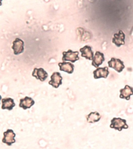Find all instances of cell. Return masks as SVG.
I'll return each instance as SVG.
<instances>
[{
  "instance_id": "8992f818",
  "label": "cell",
  "mask_w": 133,
  "mask_h": 149,
  "mask_svg": "<svg viewBox=\"0 0 133 149\" xmlns=\"http://www.w3.org/2000/svg\"><path fill=\"white\" fill-rule=\"evenodd\" d=\"M51 80L49 81V84L53 87L58 88L60 85L62 84L63 78L59 72H55L52 73L51 76Z\"/></svg>"
},
{
  "instance_id": "6da1fadb",
  "label": "cell",
  "mask_w": 133,
  "mask_h": 149,
  "mask_svg": "<svg viewBox=\"0 0 133 149\" xmlns=\"http://www.w3.org/2000/svg\"><path fill=\"white\" fill-rule=\"evenodd\" d=\"M126 122V120L120 118H114L111 120V124L110 127L112 129H114L115 130L121 131L123 129H128V126L127 125Z\"/></svg>"
},
{
  "instance_id": "9a60e30c",
  "label": "cell",
  "mask_w": 133,
  "mask_h": 149,
  "mask_svg": "<svg viewBox=\"0 0 133 149\" xmlns=\"http://www.w3.org/2000/svg\"><path fill=\"white\" fill-rule=\"evenodd\" d=\"M60 71H64L69 74L73 73L74 70V65L69 62L60 63H58Z\"/></svg>"
},
{
  "instance_id": "7a4b0ae2",
  "label": "cell",
  "mask_w": 133,
  "mask_h": 149,
  "mask_svg": "<svg viewBox=\"0 0 133 149\" xmlns=\"http://www.w3.org/2000/svg\"><path fill=\"white\" fill-rule=\"evenodd\" d=\"M4 137L2 139V143L6 144L8 146H10L12 144L16 142L15 137L16 134L14 133L12 129H8L3 133Z\"/></svg>"
},
{
  "instance_id": "30bf717a",
  "label": "cell",
  "mask_w": 133,
  "mask_h": 149,
  "mask_svg": "<svg viewBox=\"0 0 133 149\" xmlns=\"http://www.w3.org/2000/svg\"><path fill=\"white\" fill-rule=\"evenodd\" d=\"M35 104V101L31 97L25 96L24 98L20 100L19 107L24 110L29 109Z\"/></svg>"
},
{
  "instance_id": "e0dca14e",
  "label": "cell",
  "mask_w": 133,
  "mask_h": 149,
  "mask_svg": "<svg viewBox=\"0 0 133 149\" xmlns=\"http://www.w3.org/2000/svg\"><path fill=\"white\" fill-rule=\"evenodd\" d=\"M2 0H1V1H0V6L2 5Z\"/></svg>"
},
{
  "instance_id": "ba28073f",
  "label": "cell",
  "mask_w": 133,
  "mask_h": 149,
  "mask_svg": "<svg viewBox=\"0 0 133 149\" xmlns=\"http://www.w3.org/2000/svg\"><path fill=\"white\" fill-rule=\"evenodd\" d=\"M125 33L122 30H120L118 33H115L114 35V37L113 38V43H114L118 47H120L121 45L125 44Z\"/></svg>"
},
{
  "instance_id": "8fae6325",
  "label": "cell",
  "mask_w": 133,
  "mask_h": 149,
  "mask_svg": "<svg viewBox=\"0 0 133 149\" xmlns=\"http://www.w3.org/2000/svg\"><path fill=\"white\" fill-rule=\"evenodd\" d=\"M105 61L104 54L99 51H97L92 59V65L94 67L98 68Z\"/></svg>"
},
{
  "instance_id": "5b68a950",
  "label": "cell",
  "mask_w": 133,
  "mask_h": 149,
  "mask_svg": "<svg viewBox=\"0 0 133 149\" xmlns=\"http://www.w3.org/2000/svg\"><path fill=\"white\" fill-rule=\"evenodd\" d=\"M12 49L13 50L14 54L18 55L22 53L24 51V43L22 40L19 38H16L13 42Z\"/></svg>"
},
{
  "instance_id": "4fadbf2b",
  "label": "cell",
  "mask_w": 133,
  "mask_h": 149,
  "mask_svg": "<svg viewBox=\"0 0 133 149\" xmlns=\"http://www.w3.org/2000/svg\"><path fill=\"white\" fill-rule=\"evenodd\" d=\"M2 103L1 108L2 109H7L9 111L12 110L13 109V108L16 106L13 99L10 97L2 99Z\"/></svg>"
},
{
  "instance_id": "277c9868",
  "label": "cell",
  "mask_w": 133,
  "mask_h": 149,
  "mask_svg": "<svg viewBox=\"0 0 133 149\" xmlns=\"http://www.w3.org/2000/svg\"><path fill=\"white\" fill-rule=\"evenodd\" d=\"M62 54L63 61H70L74 63L79 59L78 56L79 52L78 51H73L72 50L69 49L67 52L64 51Z\"/></svg>"
},
{
  "instance_id": "7c38bea8",
  "label": "cell",
  "mask_w": 133,
  "mask_h": 149,
  "mask_svg": "<svg viewBox=\"0 0 133 149\" xmlns=\"http://www.w3.org/2000/svg\"><path fill=\"white\" fill-rule=\"evenodd\" d=\"M120 98L129 100L131 95H133V88L128 85H126L124 88L120 90Z\"/></svg>"
},
{
  "instance_id": "3957f363",
  "label": "cell",
  "mask_w": 133,
  "mask_h": 149,
  "mask_svg": "<svg viewBox=\"0 0 133 149\" xmlns=\"http://www.w3.org/2000/svg\"><path fill=\"white\" fill-rule=\"evenodd\" d=\"M108 64L109 67L114 69L119 73L122 72L125 68L123 61L120 59L114 58H111V60L108 62Z\"/></svg>"
},
{
  "instance_id": "2e32d148",
  "label": "cell",
  "mask_w": 133,
  "mask_h": 149,
  "mask_svg": "<svg viewBox=\"0 0 133 149\" xmlns=\"http://www.w3.org/2000/svg\"><path fill=\"white\" fill-rule=\"evenodd\" d=\"M87 122L89 123H94L100 120L101 115L98 112H92L86 116Z\"/></svg>"
},
{
  "instance_id": "9c48e42d",
  "label": "cell",
  "mask_w": 133,
  "mask_h": 149,
  "mask_svg": "<svg viewBox=\"0 0 133 149\" xmlns=\"http://www.w3.org/2000/svg\"><path fill=\"white\" fill-rule=\"evenodd\" d=\"M93 73L94 74V79H99L101 78L106 79L109 74V72L108 70V67L106 66L104 68H97L93 71Z\"/></svg>"
},
{
  "instance_id": "5bb4252c",
  "label": "cell",
  "mask_w": 133,
  "mask_h": 149,
  "mask_svg": "<svg viewBox=\"0 0 133 149\" xmlns=\"http://www.w3.org/2000/svg\"><path fill=\"white\" fill-rule=\"evenodd\" d=\"M81 53V56L84 57L87 59L92 60L93 57V52L92 49V47L88 45H85L83 47L80 49Z\"/></svg>"
},
{
  "instance_id": "52a82bcc",
  "label": "cell",
  "mask_w": 133,
  "mask_h": 149,
  "mask_svg": "<svg viewBox=\"0 0 133 149\" xmlns=\"http://www.w3.org/2000/svg\"><path fill=\"white\" fill-rule=\"evenodd\" d=\"M33 77H35L37 80H39L41 81H45L48 77V73L46 71L44 70L43 68L34 69L32 73Z\"/></svg>"
},
{
  "instance_id": "ac0fdd59",
  "label": "cell",
  "mask_w": 133,
  "mask_h": 149,
  "mask_svg": "<svg viewBox=\"0 0 133 149\" xmlns=\"http://www.w3.org/2000/svg\"><path fill=\"white\" fill-rule=\"evenodd\" d=\"M2 96H1V95H0V101H1V99H2ZM0 104H1V102H0Z\"/></svg>"
}]
</instances>
